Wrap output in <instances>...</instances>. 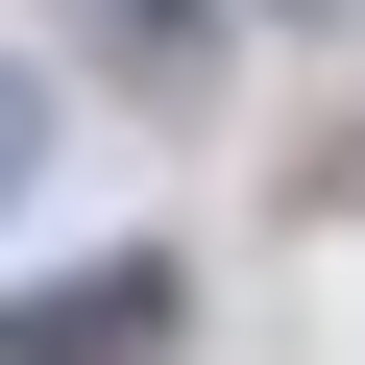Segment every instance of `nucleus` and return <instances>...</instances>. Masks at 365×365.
I'll return each mask as SVG.
<instances>
[{"label": "nucleus", "mask_w": 365, "mask_h": 365, "mask_svg": "<svg viewBox=\"0 0 365 365\" xmlns=\"http://www.w3.org/2000/svg\"><path fill=\"white\" fill-rule=\"evenodd\" d=\"M170 341H195V268L170 244H73V268L0 292V365H170Z\"/></svg>", "instance_id": "obj_1"}, {"label": "nucleus", "mask_w": 365, "mask_h": 365, "mask_svg": "<svg viewBox=\"0 0 365 365\" xmlns=\"http://www.w3.org/2000/svg\"><path fill=\"white\" fill-rule=\"evenodd\" d=\"M73 146V98H49V49H0V220H25V170Z\"/></svg>", "instance_id": "obj_2"}, {"label": "nucleus", "mask_w": 365, "mask_h": 365, "mask_svg": "<svg viewBox=\"0 0 365 365\" xmlns=\"http://www.w3.org/2000/svg\"><path fill=\"white\" fill-rule=\"evenodd\" d=\"M244 25H341V0H244Z\"/></svg>", "instance_id": "obj_3"}]
</instances>
